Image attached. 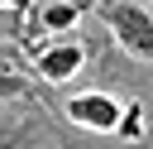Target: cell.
I'll use <instances>...</instances> for the list:
<instances>
[{"mask_svg":"<svg viewBox=\"0 0 153 149\" xmlns=\"http://www.w3.org/2000/svg\"><path fill=\"white\" fill-rule=\"evenodd\" d=\"M0 149H29L19 130H0Z\"/></svg>","mask_w":153,"mask_h":149,"instance_id":"cell-7","label":"cell"},{"mask_svg":"<svg viewBox=\"0 0 153 149\" xmlns=\"http://www.w3.org/2000/svg\"><path fill=\"white\" fill-rule=\"evenodd\" d=\"M67 115L76 120V125H86V130H120V120H124V106L115 101V96H105V91H86V96H72L67 101Z\"/></svg>","mask_w":153,"mask_h":149,"instance_id":"cell-2","label":"cell"},{"mask_svg":"<svg viewBox=\"0 0 153 149\" xmlns=\"http://www.w3.org/2000/svg\"><path fill=\"white\" fill-rule=\"evenodd\" d=\"M81 43H57V48H48L43 58H38V72L48 77V82H67L76 67H81Z\"/></svg>","mask_w":153,"mask_h":149,"instance_id":"cell-3","label":"cell"},{"mask_svg":"<svg viewBox=\"0 0 153 149\" xmlns=\"http://www.w3.org/2000/svg\"><path fill=\"white\" fill-rule=\"evenodd\" d=\"M43 24H48V29H72V24H76V5H67V0L43 5Z\"/></svg>","mask_w":153,"mask_h":149,"instance_id":"cell-4","label":"cell"},{"mask_svg":"<svg viewBox=\"0 0 153 149\" xmlns=\"http://www.w3.org/2000/svg\"><path fill=\"white\" fill-rule=\"evenodd\" d=\"M105 24L115 34V43L143 62H153V10L139 0H110L105 5Z\"/></svg>","mask_w":153,"mask_h":149,"instance_id":"cell-1","label":"cell"},{"mask_svg":"<svg viewBox=\"0 0 153 149\" xmlns=\"http://www.w3.org/2000/svg\"><path fill=\"white\" fill-rule=\"evenodd\" d=\"M24 91H29V82H24L10 62H0V101H19Z\"/></svg>","mask_w":153,"mask_h":149,"instance_id":"cell-5","label":"cell"},{"mask_svg":"<svg viewBox=\"0 0 153 149\" xmlns=\"http://www.w3.org/2000/svg\"><path fill=\"white\" fill-rule=\"evenodd\" d=\"M120 135H143V106H124V120H120Z\"/></svg>","mask_w":153,"mask_h":149,"instance_id":"cell-6","label":"cell"}]
</instances>
